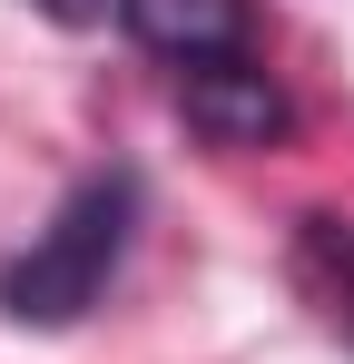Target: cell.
<instances>
[{
	"label": "cell",
	"mask_w": 354,
	"mask_h": 364,
	"mask_svg": "<svg viewBox=\"0 0 354 364\" xmlns=\"http://www.w3.org/2000/svg\"><path fill=\"white\" fill-rule=\"evenodd\" d=\"M286 276H295V296L315 305V325L354 355V217L295 207L286 217Z\"/></svg>",
	"instance_id": "cell-4"
},
{
	"label": "cell",
	"mask_w": 354,
	"mask_h": 364,
	"mask_svg": "<svg viewBox=\"0 0 354 364\" xmlns=\"http://www.w3.org/2000/svg\"><path fill=\"white\" fill-rule=\"evenodd\" d=\"M30 10H40V20H59V30H99L118 0H30Z\"/></svg>",
	"instance_id": "cell-5"
},
{
	"label": "cell",
	"mask_w": 354,
	"mask_h": 364,
	"mask_svg": "<svg viewBox=\"0 0 354 364\" xmlns=\"http://www.w3.org/2000/svg\"><path fill=\"white\" fill-rule=\"evenodd\" d=\"M138 217H148V178H138L128 158L89 168V178L50 207V227L0 266V315L30 325V335L79 325V315L118 286V266H128V246H138Z\"/></svg>",
	"instance_id": "cell-1"
},
{
	"label": "cell",
	"mask_w": 354,
	"mask_h": 364,
	"mask_svg": "<svg viewBox=\"0 0 354 364\" xmlns=\"http://www.w3.org/2000/svg\"><path fill=\"white\" fill-rule=\"evenodd\" d=\"M118 30L138 50H158L168 69L236 60V50H256V0H118Z\"/></svg>",
	"instance_id": "cell-3"
},
{
	"label": "cell",
	"mask_w": 354,
	"mask_h": 364,
	"mask_svg": "<svg viewBox=\"0 0 354 364\" xmlns=\"http://www.w3.org/2000/svg\"><path fill=\"white\" fill-rule=\"evenodd\" d=\"M177 119L187 138H207V148H227V158H256V148H286L295 138V99L286 79L256 60V50H236V60H187L168 79Z\"/></svg>",
	"instance_id": "cell-2"
}]
</instances>
